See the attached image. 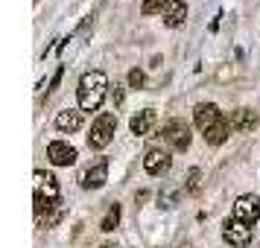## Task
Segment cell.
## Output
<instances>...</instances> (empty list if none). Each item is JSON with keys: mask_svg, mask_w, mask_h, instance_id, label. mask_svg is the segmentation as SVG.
Segmentation results:
<instances>
[{"mask_svg": "<svg viewBox=\"0 0 260 248\" xmlns=\"http://www.w3.org/2000/svg\"><path fill=\"white\" fill-rule=\"evenodd\" d=\"M61 207V190L53 172L36 169V216H47V213Z\"/></svg>", "mask_w": 260, "mask_h": 248, "instance_id": "6da1fadb", "label": "cell"}, {"mask_svg": "<svg viewBox=\"0 0 260 248\" xmlns=\"http://www.w3.org/2000/svg\"><path fill=\"white\" fill-rule=\"evenodd\" d=\"M106 94H108V79L103 70H88L79 79L76 96H79V108L82 111H96V108L103 105Z\"/></svg>", "mask_w": 260, "mask_h": 248, "instance_id": "7a4b0ae2", "label": "cell"}, {"mask_svg": "<svg viewBox=\"0 0 260 248\" xmlns=\"http://www.w3.org/2000/svg\"><path fill=\"white\" fill-rule=\"evenodd\" d=\"M114 131H117V117L114 114H100L94 120V126H91V134H88V146L91 149H106L111 137H114Z\"/></svg>", "mask_w": 260, "mask_h": 248, "instance_id": "3957f363", "label": "cell"}, {"mask_svg": "<svg viewBox=\"0 0 260 248\" xmlns=\"http://www.w3.org/2000/svg\"><path fill=\"white\" fill-rule=\"evenodd\" d=\"M161 140H164L170 149L184 152L190 146V126L184 120H170V123H164V129H161Z\"/></svg>", "mask_w": 260, "mask_h": 248, "instance_id": "277c9868", "label": "cell"}, {"mask_svg": "<svg viewBox=\"0 0 260 248\" xmlns=\"http://www.w3.org/2000/svg\"><path fill=\"white\" fill-rule=\"evenodd\" d=\"M79 181L85 190H100L108 181V158H96L94 164H88Z\"/></svg>", "mask_w": 260, "mask_h": 248, "instance_id": "5b68a950", "label": "cell"}, {"mask_svg": "<svg viewBox=\"0 0 260 248\" xmlns=\"http://www.w3.org/2000/svg\"><path fill=\"white\" fill-rule=\"evenodd\" d=\"M222 236H225V242H228V245L243 248V245L251 242V225L240 222V219H228L225 228H222Z\"/></svg>", "mask_w": 260, "mask_h": 248, "instance_id": "8992f818", "label": "cell"}, {"mask_svg": "<svg viewBox=\"0 0 260 248\" xmlns=\"http://www.w3.org/2000/svg\"><path fill=\"white\" fill-rule=\"evenodd\" d=\"M234 219H240V222H248L254 225L260 219V199L257 196H240L234 204Z\"/></svg>", "mask_w": 260, "mask_h": 248, "instance_id": "52a82bcc", "label": "cell"}, {"mask_svg": "<svg viewBox=\"0 0 260 248\" xmlns=\"http://www.w3.org/2000/svg\"><path fill=\"white\" fill-rule=\"evenodd\" d=\"M170 166H173V158H170L167 149H149L146 158H143V169H146L149 175H164Z\"/></svg>", "mask_w": 260, "mask_h": 248, "instance_id": "ba28073f", "label": "cell"}, {"mask_svg": "<svg viewBox=\"0 0 260 248\" xmlns=\"http://www.w3.org/2000/svg\"><path fill=\"white\" fill-rule=\"evenodd\" d=\"M47 158L56 166H71L73 161H76V149H73L71 143H64V140H53L47 146Z\"/></svg>", "mask_w": 260, "mask_h": 248, "instance_id": "9c48e42d", "label": "cell"}, {"mask_svg": "<svg viewBox=\"0 0 260 248\" xmlns=\"http://www.w3.org/2000/svg\"><path fill=\"white\" fill-rule=\"evenodd\" d=\"M155 123H158V114H155L152 108H143V111H138V114L129 120V129H132V134L146 137V134L155 129Z\"/></svg>", "mask_w": 260, "mask_h": 248, "instance_id": "30bf717a", "label": "cell"}, {"mask_svg": "<svg viewBox=\"0 0 260 248\" xmlns=\"http://www.w3.org/2000/svg\"><path fill=\"white\" fill-rule=\"evenodd\" d=\"M254 126H257V111L254 108H237L231 114V131L246 134V131H254Z\"/></svg>", "mask_w": 260, "mask_h": 248, "instance_id": "8fae6325", "label": "cell"}, {"mask_svg": "<svg viewBox=\"0 0 260 248\" xmlns=\"http://www.w3.org/2000/svg\"><path fill=\"white\" fill-rule=\"evenodd\" d=\"M219 117H222V111L213 105V102H202V105H196V111H193V120H196V126L202 129V134L211 129Z\"/></svg>", "mask_w": 260, "mask_h": 248, "instance_id": "7c38bea8", "label": "cell"}, {"mask_svg": "<svg viewBox=\"0 0 260 248\" xmlns=\"http://www.w3.org/2000/svg\"><path fill=\"white\" fill-rule=\"evenodd\" d=\"M228 134H231V120H228V117L222 114V117L216 120L211 129L205 131V140L211 143V146H219V143L228 140Z\"/></svg>", "mask_w": 260, "mask_h": 248, "instance_id": "4fadbf2b", "label": "cell"}, {"mask_svg": "<svg viewBox=\"0 0 260 248\" xmlns=\"http://www.w3.org/2000/svg\"><path fill=\"white\" fill-rule=\"evenodd\" d=\"M184 18H187V6H184V0H170V6L164 9V24L170 29H176V26L184 24Z\"/></svg>", "mask_w": 260, "mask_h": 248, "instance_id": "5bb4252c", "label": "cell"}, {"mask_svg": "<svg viewBox=\"0 0 260 248\" xmlns=\"http://www.w3.org/2000/svg\"><path fill=\"white\" fill-rule=\"evenodd\" d=\"M56 129L59 131H79L82 129V114L79 111H73V108H64V111H59V117H56Z\"/></svg>", "mask_w": 260, "mask_h": 248, "instance_id": "9a60e30c", "label": "cell"}, {"mask_svg": "<svg viewBox=\"0 0 260 248\" xmlns=\"http://www.w3.org/2000/svg\"><path fill=\"white\" fill-rule=\"evenodd\" d=\"M120 225V204L117 201H111V207H108V213L103 216V222H100V231H106V234H111L114 228Z\"/></svg>", "mask_w": 260, "mask_h": 248, "instance_id": "2e32d148", "label": "cell"}, {"mask_svg": "<svg viewBox=\"0 0 260 248\" xmlns=\"http://www.w3.org/2000/svg\"><path fill=\"white\" fill-rule=\"evenodd\" d=\"M181 193H184V187H164L161 196H158V207H173L181 199Z\"/></svg>", "mask_w": 260, "mask_h": 248, "instance_id": "e0dca14e", "label": "cell"}, {"mask_svg": "<svg viewBox=\"0 0 260 248\" xmlns=\"http://www.w3.org/2000/svg\"><path fill=\"white\" fill-rule=\"evenodd\" d=\"M167 6H170V0H143L141 12L143 15H158L161 9H167Z\"/></svg>", "mask_w": 260, "mask_h": 248, "instance_id": "ac0fdd59", "label": "cell"}, {"mask_svg": "<svg viewBox=\"0 0 260 248\" xmlns=\"http://www.w3.org/2000/svg\"><path fill=\"white\" fill-rule=\"evenodd\" d=\"M199 178H202V172L193 166V169H187V181H184V193H196L199 190Z\"/></svg>", "mask_w": 260, "mask_h": 248, "instance_id": "d6986e66", "label": "cell"}, {"mask_svg": "<svg viewBox=\"0 0 260 248\" xmlns=\"http://www.w3.org/2000/svg\"><path fill=\"white\" fill-rule=\"evenodd\" d=\"M143 82H146V76H143V70H138V67H132V70H129V85H132V88H143Z\"/></svg>", "mask_w": 260, "mask_h": 248, "instance_id": "ffe728a7", "label": "cell"}, {"mask_svg": "<svg viewBox=\"0 0 260 248\" xmlns=\"http://www.w3.org/2000/svg\"><path fill=\"white\" fill-rule=\"evenodd\" d=\"M123 88H120V85H114V91H111V99H114V105H120V102H123Z\"/></svg>", "mask_w": 260, "mask_h": 248, "instance_id": "44dd1931", "label": "cell"}, {"mask_svg": "<svg viewBox=\"0 0 260 248\" xmlns=\"http://www.w3.org/2000/svg\"><path fill=\"white\" fill-rule=\"evenodd\" d=\"M61 73H64V67H59V70L53 73V79H50V88H47V91H53V88H56V85L61 82Z\"/></svg>", "mask_w": 260, "mask_h": 248, "instance_id": "7402d4cb", "label": "cell"}, {"mask_svg": "<svg viewBox=\"0 0 260 248\" xmlns=\"http://www.w3.org/2000/svg\"><path fill=\"white\" fill-rule=\"evenodd\" d=\"M100 248H117V242H103Z\"/></svg>", "mask_w": 260, "mask_h": 248, "instance_id": "603a6c76", "label": "cell"}]
</instances>
